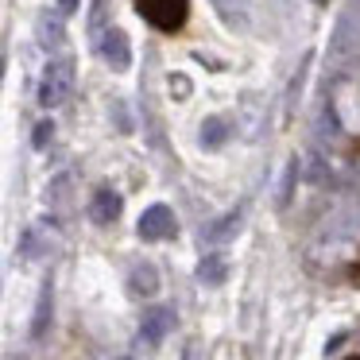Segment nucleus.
<instances>
[{
  "label": "nucleus",
  "instance_id": "1a4fd4ad",
  "mask_svg": "<svg viewBox=\"0 0 360 360\" xmlns=\"http://www.w3.org/2000/svg\"><path fill=\"white\" fill-rule=\"evenodd\" d=\"M74 4H78V0H63V8H66V12H70V8H74Z\"/></svg>",
  "mask_w": 360,
  "mask_h": 360
},
{
  "label": "nucleus",
  "instance_id": "f03ea898",
  "mask_svg": "<svg viewBox=\"0 0 360 360\" xmlns=\"http://www.w3.org/2000/svg\"><path fill=\"white\" fill-rule=\"evenodd\" d=\"M140 236L143 240H167V236H174V213L167 205H151L140 217Z\"/></svg>",
  "mask_w": 360,
  "mask_h": 360
},
{
  "label": "nucleus",
  "instance_id": "20e7f679",
  "mask_svg": "<svg viewBox=\"0 0 360 360\" xmlns=\"http://www.w3.org/2000/svg\"><path fill=\"white\" fill-rule=\"evenodd\" d=\"M171 321H174V318H171V310H151L148 318H143V329H140L143 341L159 345V341L167 337V329H171Z\"/></svg>",
  "mask_w": 360,
  "mask_h": 360
},
{
  "label": "nucleus",
  "instance_id": "0eeeda50",
  "mask_svg": "<svg viewBox=\"0 0 360 360\" xmlns=\"http://www.w3.org/2000/svg\"><path fill=\"white\" fill-rule=\"evenodd\" d=\"M132 290L151 295V290H155V267H136L132 271Z\"/></svg>",
  "mask_w": 360,
  "mask_h": 360
},
{
  "label": "nucleus",
  "instance_id": "f257e3e1",
  "mask_svg": "<svg viewBox=\"0 0 360 360\" xmlns=\"http://www.w3.org/2000/svg\"><path fill=\"white\" fill-rule=\"evenodd\" d=\"M136 8H140V16L151 27L171 35V32H182V24H186L190 0H136Z\"/></svg>",
  "mask_w": 360,
  "mask_h": 360
},
{
  "label": "nucleus",
  "instance_id": "39448f33",
  "mask_svg": "<svg viewBox=\"0 0 360 360\" xmlns=\"http://www.w3.org/2000/svg\"><path fill=\"white\" fill-rule=\"evenodd\" d=\"M120 217V198L112 194V190H101V194L94 198V221L97 225H109V221Z\"/></svg>",
  "mask_w": 360,
  "mask_h": 360
},
{
  "label": "nucleus",
  "instance_id": "9d476101",
  "mask_svg": "<svg viewBox=\"0 0 360 360\" xmlns=\"http://www.w3.org/2000/svg\"><path fill=\"white\" fill-rule=\"evenodd\" d=\"M345 360H360V356H345Z\"/></svg>",
  "mask_w": 360,
  "mask_h": 360
},
{
  "label": "nucleus",
  "instance_id": "6e6552de",
  "mask_svg": "<svg viewBox=\"0 0 360 360\" xmlns=\"http://www.w3.org/2000/svg\"><path fill=\"white\" fill-rule=\"evenodd\" d=\"M198 275H202L205 283H221V279H225V264H221L217 256H210V259L202 264V271H198Z\"/></svg>",
  "mask_w": 360,
  "mask_h": 360
},
{
  "label": "nucleus",
  "instance_id": "7ed1b4c3",
  "mask_svg": "<svg viewBox=\"0 0 360 360\" xmlns=\"http://www.w3.org/2000/svg\"><path fill=\"white\" fill-rule=\"evenodd\" d=\"M66 89H70V66H66V63H55V66L47 70V78H43L39 101H43V105H58Z\"/></svg>",
  "mask_w": 360,
  "mask_h": 360
},
{
  "label": "nucleus",
  "instance_id": "423d86ee",
  "mask_svg": "<svg viewBox=\"0 0 360 360\" xmlns=\"http://www.w3.org/2000/svg\"><path fill=\"white\" fill-rule=\"evenodd\" d=\"M47 321H51V283L43 287V298H39V310H35V326H32V333H35V337H43V333H47Z\"/></svg>",
  "mask_w": 360,
  "mask_h": 360
}]
</instances>
